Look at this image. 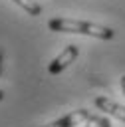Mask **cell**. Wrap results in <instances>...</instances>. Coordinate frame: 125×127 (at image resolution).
<instances>
[{"label":"cell","instance_id":"obj_7","mask_svg":"<svg viewBox=\"0 0 125 127\" xmlns=\"http://www.w3.org/2000/svg\"><path fill=\"white\" fill-rule=\"evenodd\" d=\"M85 127H95V125H93V121H91V119H87V123H85Z\"/></svg>","mask_w":125,"mask_h":127},{"label":"cell","instance_id":"obj_5","mask_svg":"<svg viewBox=\"0 0 125 127\" xmlns=\"http://www.w3.org/2000/svg\"><path fill=\"white\" fill-rule=\"evenodd\" d=\"M12 2H16L26 14H30V16H40L42 14V6L36 2V0H12Z\"/></svg>","mask_w":125,"mask_h":127},{"label":"cell","instance_id":"obj_8","mask_svg":"<svg viewBox=\"0 0 125 127\" xmlns=\"http://www.w3.org/2000/svg\"><path fill=\"white\" fill-rule=\"evenodd\" d=\"M0 75H2V52H0Z\"/></svg>","mask_w":125,"mask_h":127},{"label":"cell","instance_id":"obj_6","mask_svg":"<svg viewBox=\"0 0 125 127\" xmlns=\"http://www.w3.org/2000/svg\"><path fill=\"white\" fill-rule=\"evenodd\" d=\"M121 89H123V95H125V75H121Z\"/></svg>","mask_w":125,"mask_h":127},{"label":"cell","instance_id":"obj_2","mask_svg":"<svg viewBox=\"0 0 125 127\" xmlns=\"http://www.w3.org/2000/svg\"><path fill=\"white\" fill-rule=\"evenodd\" d=\"M77 54H79L77 46H73V44L65 46V48L62 50V54H58V56L50 62V65H48V73H50V75H58V73H62L67 65H71V62H75Z\"/></svg>","mask_w":125,"mask_h":127},{"label":"cell","instance_id":"obj_4","mask_svg":"<svg viewBox=\"0 0 125 127\" xmlns=\"http://www.w3.org/2000/svg\"><path fill=\"white\" fill-rule=\"evenodd\" d=\"M93 103H95V107H97L99 111H103V113H107V115H111V117H115V119H119V121L125 123V107H123V105H119V103H115L113 99L103 97V95L95 97Z\"/></svg>","mask_w":125,"mask_h":127},{"label":"cell","instance_id":"obj_9","mask_svg":"<svg viewBox=\"0 0 125 127\" xmlns=\"http://www.w3.org/2000/svg\"><path fill=\"white\" fill-rule=\"evenodd\" d=\"M2 99H4V91L0 89V101H2Z\"/></svg>","mask_w":125,"mask_h":127},{"label":"cell","instance_id":"obj_1","mask_svg":"<svg viewBox=\"0 0 125 127\" xmlns=\"http://www.w3.org/2000/svg\"><path fill=\"white\" fill-rule=\"evenodd\" d=\"M48 30L52 32H63V34H83L97 40H111L115 32L109 26L85 22V20H73V18H52L48 22Z\"/></svg>","mask_w":125,"mask_h":127},{"label":"cell","instance_id":"obj_3","mask_svg":"<svg viewBox=\"0 0 125 127\" xmlns=\"http://www.w3.org/2000/svg\"><path fill=\"white\" fill-rule=\"evenodd\" d=\"M89 115H91V111H89V109L79 107V109H73L71 113H67V115H63V117H60V119H56V121L48 123V125H42V127H75V125H79V123L87 121V119H89Z\"/></svg>","mask_w":125,"mask_h":127}]
</instances>
